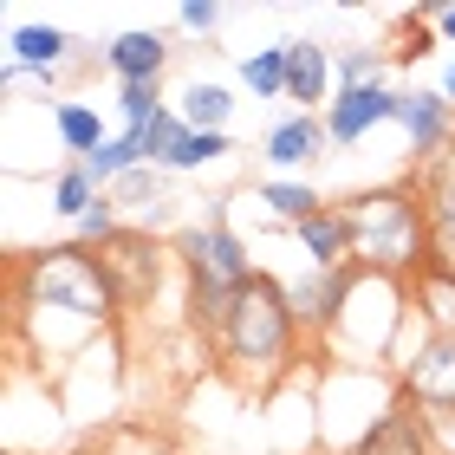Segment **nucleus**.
I'll return each instance as SVG.
<instances>
[{"label": "nucleus", "instance_id": "obj_1", "mask_svg": "<svg viewBox=\"0 0 455 455\" xmlns=\"http://www.w3.org/2000/svg\"><path fill=\"white\" fill-rule=\"evenodd\" d=\"M215 351H221V371L241 390H254V397H274L299 371V325H293L286 286L274 274H254L235 293V313H228Z\"/></svg>", "mask_w": 455, "mask_h": 455}, {"label": "nucleus", "instance_id": "obj_2", "mask_svg": "<svg viewBox=\"0 0 455 455\" xmlns=\"http://www.w3.org/2000/svg\"><path fill=\"white\" fill-rule=\"evenodd\" d=\"M7 313H59V319H78L92 332H111V319L124 313L98 254L59 241V247H39V254H13L7 267Z\"/></svg>", "mask_w": 455, "mask_h": 455}, {"label": "nucleus", "instance_id": "obj_3", "mask_svg": "<svg viewBox=\"0 0 455 455\" xmlns=\"http://www.w3.org/2000/svg\"><path fill=\"white\" fill-rule=\"evenodd\" d=\"M345 215H351V267L390 274V280H417L429 267V215L410 182L351 196Z\"/></svg>", "mask_w": 455, "mask_h": 455}, {"label": "nucleus", "instance_id": "obj_4", "mask_svg": "<svg viewBox=\"0 0 455 455\" xmlns=\"http://www.w3.org/2000/svg\"><path fill=\"white\" fill-rule=\"evenodd\" d=\"M410 313V280H390V274H364L351 280V293L339 306L332 332L319 339L313 358L319 364H351V371H384L390 358V339H397V325Z\"/></svg>", "mask_w": 455, "mask_h": 455}, {"label": "nucleus", "instance_id": "obj_5", "mask_svg": "<svg viewBox=\"0 0 455 455\" xmlns=\"http://www.w3.org/2000/svg\"><path fill=\"white\" fill-rule=\"evenodd\" d=\"M397 403H403V384L390 371L319 364V443L332 455H351Z\"/></svg>", "mask_w": 455, "mask_h": 455}, {"label": "nucleus", "instance_id": "obj_6", "mask_svg": "<svg viewBox=\"0 0 455 455\" xmlns=\"http://www.w3.org/2000/svg\"><path fill=\"white\" fill-rule=\"evenodd\" d=\"M170 247H176V260H182V274H189V286H221V293H241V286L260 274V267H254V254H247V241L235 235V228H228L221 196H215L209 221L176 228V235H170Z\"/></svg>", "mask_w": 455, "mask_h": 455}, {"label": "nucleus", "instance_id": "obj_7", "mask_svg": "<svg viewBox=\"0 0 455 455\" xmlns=\"http://www.w3.org/2000/svg\"><path fill=\"white\" fill-rule=\"evenodd\" d=\"M170 260H176V247H156L150 228H124L111 247H98V267H105V280H111V293H117L124 313H137V306L156 299Z\"/></svg>", "mask_w": 455, "mask_h": 455}, {"label": "nucleus", "instance_id": "obj_8", "mask_svg": "<svg viewBox=\"0 0 455 455\" xmlns=\"http://www.w3.org/2000/svg\"><path fill=\"white\" fill-rule=\"evenodd\" d=\"M351 280H358V267H332V274H319V267H299V274H286V306H293V325L306 345H319L325 332H332L339 306L351 293Z\"/></svg>", "mask_w": 455, "mask_h": 455}, {"label": "nucleus", "instance_id": "obj_9", "mask_svg": "<svg viewBox=\"0 0 455 455\" xmlns=\"http://www.w3.org/2000/svg\"><path fill=\"white\" fill-rule=\"evenodd\" d=\"M410 189L423 196V215H429V267L455 274V143L410 170Z\"/></svg>", "mask_w": 455, "mask_h": 455}, {"label": "nucleus", "instance_id": "obj_10", "mask_svg": "<svg viewBox=\"0 0 455 455\" xmlns=\"http://www.w3.org/2000/svg\"><path fill=\"white\" fill-rule=\"evenodd\" d=\"M397 105H403V92L390 85H358V92H339L332 105H325V137H332V156L339 150H358V143L378 131V124H397Z\"/></svg>", "mask_w": 455, "mask_h": 455}, {"label": "nucleus", "instance_id": "obj_11", "mask_svg": "<svg viewBox=\"0 0 455 455\" xmlns=\"http://www.w3.org/2000/svg\"><path fill=\"white\" fill-rule=\"evenodd\" d=\"M325 156H332V137H325L319 111H286L280 124H267V137H260V163L274 176H306Z\"/></svg>", "mask_w": 455, "mask_h": 455}, {"label": "nucleus", "instance_id": "obj_12", "mask_svg": "<svg viewBox=\"0 0 455 455\" xmlns=\"http://www.w3.org/2000/svg\"><path fill=\"white\" fill-rule=\"evenodd\" d=\"M397 131L410 143V170L429 163V156H443L455 143V105L443 98V85H410L403 105H397Z\"/></svg>", "mask_w": 455, "mask_h": 455}, {"label": "nucleus", "instance_id": "obj_13", "mask_svg": "<svg viewBox=\"0 0 455 455\" xmlns=\"http://www.w3.org/2000/svg\"><path fill=\"white\" fill-rule=\"evenodd\" d=\"M286 98L299 111H325L339 98V78H332V52L319 39H286Z\"/></svg>", "mask_w": 455, "mask_h": 455}, {"label": "nucleus", "instance_id": "obj_14", "mask_svg": "<svg viewBox=\"0 0 455 455\" xmlns=\"http://www.w3.org/2000/svg\"><path fill=\"white\" fill-rule=\"evenodd\" d=\"M163 66H170V39L156 27H131L105 46V72L117 85H163Z\"/></svg>", "mask_w": 455, "mask_h": 455}, {"label": "nucleus", "instance_id": "obj_15", "mask_svg": "<svg viewBox=\"0 0 455 455\" xmlns=\"http://www.w3.org/2000/svg\"><path fill=\"white\" fill-rule=\"evenodd\" d=\"M7 59H20V66L39 72V78H59V72L72 66V59H85V46H78L66 27L27 20V27H13V33H7Z\"/></svg>", "mask_w": 455, "mask_h": 455}, {"label": "nucleus", "instance_id": "obj_16", "mask_svg": "<svg viewBox=\"0 0 455 455\" xmlns=\"http://www.w3.org/2000/svg\"><path fill=\"white\" fill-rule=\"evenodd\" d=\"M351 455H443V443H436V423H429L423 410L403 397V403L390 410V417L371 429V436L351 449Z\"/></svg>", "mask_w": 455, "mask_h": 455}, {"label": "nucleus", "instance_id": "obj_17", "mask_svg": "<svg viewBox=\"0 0 455 455\" xmlns=\"http://www.w3.org/2000/svg\"><path fill=\"white\" fill-rule=\"evenodd\" d=\"M293 241H299L306 267H319V274H332V267H351V215H345V202H325L313 221H299V228H293Z\"/></svg>", "mask_w": 455, "mask_h": 455}, {"label": "nucleus", "instance_id": "obj_18", "mask_svg": "<svg viewBox=\"0 0 455 455\" xmlns=\"http://www.w3.org/2000/svg\"><path fill=\"white\" fill-rule=\"evenodd\" d=\"M52 137H59V150H66V163H85V156L105 150L117 131L105 124V111H98L92 98H59L52 105Z\"/></svg>", "mask_w": 455, "mask_h": 455}, {"label": "nucleus", "instance_id": "obj_19", "mask_svg": "<svg viewBox=\"0 0 455 455\" xmlns=\"http://www.w3.org/2000/svg\"><path fill=\"white\" fill-rule=\"evenodd\" d=\"M403 397L423 417H455V339H436V351L403 378Z\"/></svg>", "mask_w": 455, "mask_h": 455}, {"label": "nucleus", "instance_id": "obj_20", "mask_svg": "<svg viewBox=\"0 0 455 455\" xmlns=\"http://www.w3.org/2000/svg\"><path fill=\"white\" fill-rule=\"evenodd\" d=\"M254 202H260V209L274 215V221H286V228L313 221V215L325 209V196H319V189H313L306 176H267L260 189H254Z\"/></svg>", "mask_w": 455, "mask_h": 455}, {"label": "nucleus", "instance_id": "obj_21", "mask_svg": "<svg viewBox=\"0 0 455 455\" xmlns=\"http://www.w3.org/2000/svg\"><path fill=\"white\" fill-rule=\"evenodd\" d=\"M176 117L189 124V131H228V117H235V92L221 85V78H189L176 98Z\"/></svg>", "mask_w": 455, "mask_h": 455}, {"label": "nucleus", "instance_id": "obj_22", "mask_svg": "<svg viewBox=\"0 0 455 455\" xmlns=\"http://www.w3.org/2000/svg\"><path fill=\"white\" fill-rule=\"evenodd\" d=\"M92 202H105V189L92 182V170H85V163H59V170H52V182H46V209L72 228L78 215L92 209Z\"/></svg>", "mask_w": 455, "mask_h": 455}, {"label": "nucleus", "instance_id": "obj_23", "mask_svg": "<svg viewBox=\"0 0 455 455\" xmlns=\"http://www.w3.org/2000/svg\"><path fill=\"white\" fill-rule=\"evenodd\" d=\"M429 351H436V325H429V319H423V306L410 299V313H403V325H397V339H390V358H384V371L403 384L410 371H417V364L429 358Z\"/></svg>", "mask_w": 455, "mask_h": 455}, {"label": "nucleus", "instance_id": "obj_24", "mask_svg": "<svg viewBox=\"0 0 455 455\" xmlns=\"http://www.w3.org/2000/svg\"><path fill=\"white\" fill-rule=\"evenodd\" d=\"M410 299L423 306V319L436 325V339H455V274H443V267H423V274L410 280Z\"/></svg>", "mask_w": 455, "mask_h": 455}, {"label": "nucleus", "instance_id": "obj_25", "mask_svg": "<svg viewBox=\"0 0 455 455\" xmlns=\"http://www.w3.org/2000/svg\"><path fill=\"white\" fill-rule=\"evenodd\" d=\"M228 156H235V137H228V131H189L163 170H170V176H196V170H215V163H228Z\"/></svg>", "mask_w": 455, "mask_h": 455}, {"label": "nucleus", "instance_id": "obj_26", "mask_svg": "<svg viewBox=\"0 0 455 455\" xmlns=\"http://www.w3.org/2000/svg\"><path fill=\"white\" fill-rule=\"evenodd\" d=\"M241 85L254 92V98H286V39L241 59Z\"/></svg>", "mask_w": 455, "mask_h": 455}, {"label": "nucleus", "instance_id": "obj_27", "mask_svg": "<svg viewBox=\"0 0 455 455\" xmlns=\"http://www.w3.org/2000/svg\"><path fill=\"white\" fill-rule=\"evenodd\" d=\"M384 66H390V59H384L378 46H339V52H332V78H339V92L384 85Z\"/></svg>", "mask_w": 455, "mask_h": 455}, {"label": "nucleus", "instance_id": "obj_28", "mask_svg": "<svg viewBox=\"0 0 455 455\" xmlns=\"http://www.w3.org/2000/svg\"><path fill=\"white\" fill-rule=\"evenodd\" d=\"M111 105H117V131H143L170 111V98H163V85H117Z\"/></svg>", "mask_w": 455, "mask_h": 455}, {"label": "nucleus", "instance_id": "obj_29", "mask_svg": "<svg viewBox=\"0 0 455 455\" xmlns=\"http://www.w3.org/2000/svg\"><path fill=\"white\" fill-rule=\"evenodd\" d=\"M176 27H182V33H202V39H209V33L221 27V7H215V0H182V7H176Z\"/></svg>", "mask_w": 455, "mask_h": 455}, {"label": "nucleus", "instance_id": "obj_30", "mask_svg": "<svg viewBox=\"0 0 455 455\" xmlns=\"http://www.w3.org/2000/svg\"><path fill=\"white\" fill-rule=\"evenodd\" d=\"M59 78H66V72H59ZM59 78H39V72H27V66H20V59H0V92H20V85H39V92H52Z\"/></svg>", "mask_w": 455, "mask_h": 455}, {"label": "nucleus", "instance_id": "obj_31", "mask_svg": "<svg viewBox=\"0 0 455 455\" xmlns=\"http://www.w3.org/2000/svg\"><path fill=\"white\" fill-rule=\"evenodd\" d=\"M429 52H436V33H429L423 20H417V27L403 33V46H397V66H410V59H429Z\"/></svg>", "mask_w": 455, "mask_h": 455}, {"label": "nucleus", "instance_id": "obj_32", "mask_svg": "<svg viewBox=\"0 0 455 455\" xmlns=\"http://www.w3.org/2000/svg\"><path fill=\"white\" fill-rule=\"evenodd\" d=\"M436 39H443V46H455V7H443V20H436Z\"/></svg>", "mask_w": 455, "mask_h": 455}, {"label": "nucleus", "instance_id": "obj_33", "mask_svg": "<svg viewBox=\"0 0 455 455\" xmlns=\"http://www.w3.org/2000/svg\"><path fill=\"white\" fill-rule=\"evenodd\" d=\"M443 98H449V105H455V59H449V66H443Z\"/></svg>", "mask_w": 455, "mask_h": 455}]
</instances>
